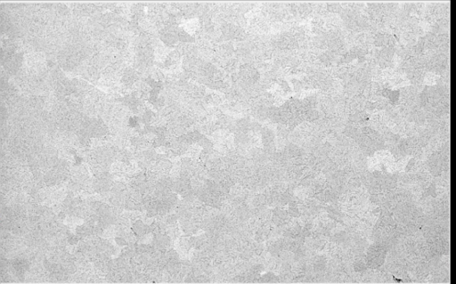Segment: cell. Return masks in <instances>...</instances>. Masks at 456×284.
Listing matches in <instances>:
<instances>
[{
	"instance_id": "6da1fadb",
	"label": "cell",
	"mask_w": 456,
	"mask_h": 284,
	"mask_svg": "<svg viewBox=\"0 0 456 284\" xmlns=\"http://www.w3.org/2000/svg\"><path fill=\"white\" fill-rule=\"evenodd\" d=\"M146 227L142 222L137 221L134 226V233L138 236H143L146 232Z\"/></svg>"
}]
</instances>
